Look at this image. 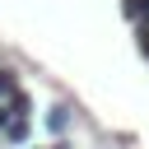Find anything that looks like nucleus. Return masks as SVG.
<instances>
[{"mask_svg": "<svg viewBox=\"0 0 149 149\" xmlns=\"http://www.w3.org/2000/svg\"><path fill=\"white\" fill-rule=\"evenodd\" d=\"M9 121H14V112H9V107H0V130H9Z\"/></svg>", "mask_w": 149, "mask_h": 149, "instance_id": "obj_6", "label": "nucleus"}, {"mask_svg": "<svg viewBox=\"0 0 149 149\" xmlns=\"http://www.w3.org/2000/svg\"><path fill=\"white\" fill-rule=\"evenodd\" d=\"M140 51L149 56V19H140Z\"/></svg>", "mask_w": 149, "mask_h": 149, "instance_id": "obj_5", "label": "nucleus"}, {"mask_svg": "<svg viewBox=\"0 0 149 149\" xmlns=\"http://www.w3.org/2000/svg\"><path fill=\"white\" fill-rule=\"evenodd\" d=\"M47 126H51V130H65V126H70V112H65V107H51Z\"/></svg>", "mask_w": 149, "mask_h": 149, "instance_id": "obj_2", "label": "nucleus"}, {"mask_svg": "<svg viewBox=\"0 0 149 149\" xmlns=\"http://www.w3.org/2000/svg\"><path fill=\"white\" fill-rule=\"evenodd\" d=\"M0 98H14V74L0 70Z\"/></svg>", "mask_w": 149, "mask_h": 149, "instance_id": "obj_4", "label": "nucleus"}, {"mask_svg": "<svg viewBox=\"0 0 149 149\" xmlns=\"http://www.w3.org/2000/svg\"><path fill=\"white\" fill-rule=\"evenodd\" d=\"M9 140H28V121H23V116L9 121Z\"/></svg>", "mask_w": 149, "mask_h": 149, "instance_id": "obj_3", "label": "nucleus"}, {"mask_svg": "<svg viewBox=\"0 0 149 149\" xmlns=\"http://www.w3.org/2000/svg\"><path fill=\"white\" fill-rule=\"evenodd\" d=\"M121 9H126V19H149V0H121Z\"/></svg>", "mask_w": 149, "mask_h": 149, "instance_id": "obj_1", "label": "nucleus"}]
</instances>
